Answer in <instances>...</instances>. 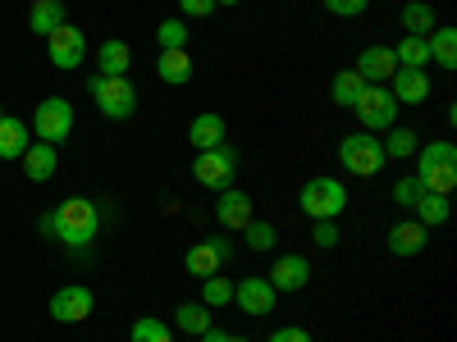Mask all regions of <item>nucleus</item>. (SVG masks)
<instances>
[{
	"instance_id": "f257e3e1",
	"label": "nucleus",
	"mask_w": 457,
	"mask_h": 342,
	"mask_svg": "<svg viewBox=\"0 0 457 342\" xmlns=\"http://www.w3.org/2000/svg\"><path fill=\"white\" fill-rule=\"evenodd\" d=\"M42 233L60 238L64 247H92L101 233V210L87 197H69L42 219Z\"/></svg>"
},
{
	"instance_id": "f03ea898",
	"label": "nucleus",
	"mask_w": 457,
	"mask_h": 342,
	"mask_svg": "<svg viewBox=\"0 0 457 342\" xmlns=\"http://www.w3.org/2000/svg\"><path fill=\"white\" fill-rule=\"evenodd\" d=\"M416 183L426 192H453L457 187V146L448 137L430 142V146H416Z\"/></svg>"
},
{
	"instance_id": "7ed1b4c3",
	"label": "nucleus",
	"mask_w": 457,
	"mask_h": 342,
	"mask_svg": "<svg viewBox=\"0 0 457 342\" xmlns=\"http://www.w3.org/2000/svg\"><path fill=\"white\" fill-rule=\"evenodd\" d=\"M87 92H92L96 110L105 114V119H114V124H124V119L137 114V87L129 78H105V73H92Z\"/></svg>"
},
{
	"instance_id": "20e7f679",
	"label": "nucleus",
	"mask_w": 457,
	"mask_h": 342,
	"mask_svg": "<svg viewBox=\"0 0 457 342\" xmlns=\"http://www.w3.org/2000/svg\"><path fill=\"white\" fill-rule=\"evenodd\" d=\"M297 206H302V215H312V219H338L343 210H348V187H343L338 178L320 174L312 183H302Z\"/></svg>"
},
{
	"instance_id": "39448f33",
	"label": "nucleus",
	"mask_w": 457,
	"mask_h": 342,
	"mask_svg": "<svg viewBox=\"0 0 457 342\" xmlns=\"http://www.w3.org/2000/svg\"><path fill=\"white\" fill-rule=\"evenodd\" d=\"M385 146H379L375 133H353V137H343L338 142V165L357 174V178H375L379 169H385Z\"/></svg>"
},
{
	"instance_id": "423d86ee",
	"label": "nucleus",
	"mask_w": 457,
	"mask_h": 342,
	"mask_svg": "<svg viewBox=\"0 0 457 342\" xmlns=\"http://www.w3.org/2000/svg\"><path fill=\"white\" fill-rule=\"evenodd\" d=\"M193 178L211 192H224V187H234L238 178V151L234 146H211V151H197V165H193Z\"/></svg>"
},
{
	"instance_id": "0eeeda50",
	"label": "nucleus",
	"mask_w": 457,
	"mask_h": 342,
	"mask_svg": "<svg viewBox=\"0 0 457 342\" xmlns=\"http://www.w3.org/2000/svg\"><path fill=\"white\" fill-rule=\"evenodd\" d=\"M353 110H357V119H361L366 133H389L398 124V101H394L389 87H379V83H366Z\"/></svg>"
},
{
	"instance_id": "6e6552de",
	"label": "nucleus",
	"mask_w": 457,
	"mask_h": 342,
	"mask_svg": "<svg viewBox=\"0 0 457 342\" xmlns=\"http://www.w3.org/2000/svg\"><path fill=\"white\" fill-rule=\"evenodd\" d=\"M32 133L42 137V142H51V146H60V142L73 133V105H69L64 96L37 101V110H32Z\"/></svg>"
},
{
	"instance_id": "1a4fd4ad",
	"label": "nucleus",
	"mask_w": 457,
	"mask_h": 342,
	"mask_svg": "<svg viewBox=\"0 0 457 342\" xmlns=\"http://www.w3.org/2000/svg\"><path fill=\"white\" fill-rule=\"evenodd\" d=\"M228 260H234V242H228L224 233H215V238H206V242H197V247H187L183 270L193 274V279H211V274L224 270Z\"/></svg>"
},
{
	"instance_id": "9d476101",
	"label": "nucleus",
	"mask_w": 457,
	"mask_h": 342,
	"mask_svg": "<svg viewBox=\"0 0 457 342\" xmlns=\"http://www.w3.org/2000/svg\"><path fill=\"white\" fill-rule=\"evenodd\" d=\"M46 55H51V64L55 69H79L83 60H87V37H83V28H73V23H60L51 37H46Z\"/></svg>"
},
{
	"instance_id": "9b49d317",
	"label": "nucleus",
	"mask_w": 457,
	"mask_h": 342,
	"mask_svg": "<svg viewBox=\"0 0 457 342\" xmlns=\"http://www.w3.org/2000/svg\"><path fill=\"white\" fill-rule=\"evenodd\" d=\"M92 306H96L92 288H83V283H64V288L51 297V320H60V324H83V320L92 315Z\"/></svg>"
},
{
	"instance_id": "f8f14e48",
	"label": "nucleus",
	"mask_w": 457,
	"mask_h": 342,
	"mask_svg": "<svg viewBox=\"0 0 457 342\" xmlns=\"http://www.w3.org/2000/svg\"><path fill=\"white\" fill-rule=\"evenodd\" d=\"M275 301H279V292L270 288V279H261V274H247V279L234 283V306L247 311V315H270Z\"/></svg>"
},
{
	"instance_id": "ddd939ff",
	"label": "nucleus",
	"mask_w": 457,
	"mask_h": 342,
	"mask_svg": "<svg viewBox=\"0 0 457 342\" xmlns=\"http://www.w3.org/2000/svg\"><path fill=\"white\" fill-rule=\"evenodd\" d=\"M265 279H270L275 292H302V288L312 283V260L307 256H279Z\"/></svg>"
},
{
	"instance_id": "4468645a",
	"label": "nucleus",
	"mask_w": 457,
	"mask_h": 342,
	"mask_svg": "<svg viewBox=\"0 0 457 342\" xmlns=\"http://www.w3.org/2000/svg\"><path fill=\"white\" fill-rule=\"evenodd\" d=\"M389 92H394V101L398 105H421V101H430V73L426 69H394V78L385 83Z\"/></svg>"
},
{
	"instance_id": "2eb2a0df",
	"label": "nucleus",
	"mask_w": 457,
	"mask_h": 342,
	"mask_svg": "<svg viewBox=\"0 0 457 342\" xmlns=\"http://www.w3.org/2000/svg\"><path fill=\"white\" fill-rule=\"evenodd\" d=\"M426 242H430V228H426V224H416V219H398V224L389 228V251L403 256V260L421 256Z\"/></svg>"
},
{
	"instance_id": "dca6fc26",
	"label": "nucleus",
	"mask_w": 457,
	"mask_h": 342,
	"mask_svg": "<svg viewBox=\"0 0 457 342\" xmlns=\"http://www.w3.org/2000/svg\"><path fill=\"white\" fill-rule=\"evenodd\" d=\"M394 69H398L394 46H366V51L357 55V73H361V83H379V87H385V83L394 78Z\"/></svg>"
},
{
	"instance_id": "f3484780",
	"label": "nucleus",
	"mask_w": 457,
	"mask_h": 342,
	"mask_svg": "<svg viewBox=\"0 0 457 342\" xmlns=\"http://www.w3.org/2000/svg\"><path fill=\"white\" fill-rule=\"evenodd\" d=\"M215 219L224 224V228H243L252 224V197L247 192H238V187H224L220 192V201H215Z\"/></svg>"
},
{
	"instance_id": "a211bd4d",
	"label": "nucleus",
	"mask_w": 457,
	"mask_h": 342,
	"mask_svg": "<svg viewBox=\"0 0 457 342\" xmlns=\"http://www.w3.org/2000/svg\"><path fill=\"white\" fill-rule=\"evenodd\" d=\"M224 114H215V110H202L193 124H187V142H193L197 151H211V146H224Z\"/></svg>"
},
{
	"instance_id": "6ab92c4d",
	"label": "nucleus",
	"mask_w": 457,
	"mask_h": 342,
	"mask_svg": "<svg viewBox=\"0 0 457 342\" xmlns=\"http://www.w3.org/2000/svg\"><path fill=\"white\" fill-rule=\"evenodd\" d=\"M96 73H105V78H129V64H133V51L129 42H120V37H110V42H101L96 51Z\"/></svg>"
},
{
	"instance_id": "aec40b11",
	"label": "nucleus",
	"mask_w": 457,
	"mask_h": 342,
	"mask_svg": "<svg viewBox=\"0 0 457 342\" xmlns=\"http://www.w3.org/2000/svg\"><path fill=\"white\" fill-rule=\"evenodd\" d=\"M398 23H403V37H430L439 28V19H435V10L426 5V0H407Z\"/></svg>"
},
{
	"instance_id": "412c9836",
	"label": "nucleus",
	"mask_w": 457,
	"mask_h": 342,
	"mask_svg": "<svg viewBox=\"0 0 457 342\" xmlns=\"http://www.w3.org/2000/svg\"><path fill=\"white\" fill-rule=\"evenodd\" d=\"M19 160H23V169H28L32 183H46L55 174V146L51 142H28V151H23Z\"/></svg>"
},
{
	"instance_id": "4be33fe9",
	"label": "nucleus",
	"mask_w": 457,
	"mask_h": 342,
	"mask_svg": "<svg viewBox=\"0 0 457 342\" xmlns=\"http://www.w3.org/2000/svg\"><path fill=\"white\" fill-rule=\"evenodd\" d=\"M156 78L170 83V87H183L187 78H193V55H187V51H161V60H156Z\"/></svg>"
},
{
	"instance_id": "5701e85b",
	"label": "nucleus",
	"mask_w": 457,
	"mask_h": 342,
	"mask_svg": "<svg viewBox=\"0 0 457 342\" xmlns=\"http://www.w3.org/2000/svg\"><path fill=\"white\" fill-rule=\"evenodd\" d=\"M411 210H416V224H426V228H444L453 219V206H448L444 192H421Z\"/></svg>"
},
{
	"instance_id": "b1692460",
	"label": "nucleus",
	"mask_w": 457,
	"mask_h": 342,
	"mask_svg": "<svg viewBox=\"0 0 457 342\" xmlns=\"http://www.w3.org/2000/svg\"><path fill=\"white\" fill-rule=\"evenodd\" d=\"M60 23H69L60 0H32V10H28V28H32L37 37H51Z\"/></svg>"
},
{
	"instance_id": "393cba45",
	"label": "nucleus",
	"mask_w": 457,
	"mask_h": 342,
	"mask_svg": "<svg viewBox=\"0 0 457 342\" xmlns=\"http://www.w3.org/2000/svg\"><path fill=\"white\" fill-rule=\"evenodd\" d=\"M28 151V124L23 119H0V160H19Z\"/></svg>"
},
{
	"instance_id": "a878e982",
	"label": "nucleus",
	"mask_w": 457,
	"mask_h": 342,
	"mask_svg": "<svg viewBox=\"0 0 457 342\" xmlns=\"http://www.w3.org/2000/svg\"><path fill=\"white\" fill-rule=\"evenodd\" d=\"M174 329L202 338V333L211 329V306H202V301H183V306L174 311Z\"/></svg>"
},
{
	"instance_id": "bb28decb",
	"label": "nucleus",
	"mask_w": 457,
	"mask_h": 342,
	"mask_svg": "<svg viewBox=\"0 0 457 342\" xmlns=\"http://www.w3.org/2000/svg\"><path fill=\"white\" fill-rule=\"evenodd\" d=\"M426 42H430V64L457 69V32H453V28H435Z\"/></svg>"
},
{
	"instance_id": "cd10ccee",
	"label": "nucleus",
	"mask_w": 457,
	"mask_h": 342,
	"mask_svg": "<svg viewBox=\"0 0 457 342\" xmlns=\"http://www.w3.org/2000/svg\"><path fill=\"white\" fill-rule=\"evenodd\" d=\"M361 73L357 69H343V73H334V83H329V96H334V105H343V110H353L357 105V96H361Z\"/></svg>"
},
{
	"instance_id": "c85d7f7f",
	"label": "nucleus",
	"mask_w": 457,
	"mask_h": 342,
	"mask_svg": "<svg viewBox=\"0 0 457 342\" xmlns=\"http://www.w3.org/2000/svg\"><path fill=\"white\" fill-rule=\"evenodd\" d=\"M394 60L403 69H426L430 64V42H426V37H403V42L394 46Z\"/></svg>"
},
{
	"instance_id": "c756f323",
	"label": "nucleus",
	"mask_w": 457,
	"mask_h": 342,
	"mask_svg": "<svg viewBox=\"0 0 457 342\" xmlns=\"http://www.w3.org/2000/svg\"><path fill=\"white\" fill-rule=\"evenodd\" d=\"M129 338H133V342H174L170 324H165V320H156V315H142V320H133Z\"/></svg>"
},
{
	"instance_id": "7c9ffc66",
	"label": "nucleus",
	"mask_w": 457,
	"mask_h": 342,
	"mask_svg": "<svg viewBox=\"0 0 457 342\" xmlns=\"http://www.w3.org/2000/svg\"><path fill=\"white\" fill-rule=\"evenodd\" d=\"M228 301H234V283H228L224 274H211V279H202V306L220 311V306H228Z\"/></svg>"
},
{
	"instance_id": "2f4dec72",
	"label": "nucleus",
	"mask_w": 457,
	"mask_h": 342,
	"mask_svg": "<svg viewBox=\"0 0 457 342\" xmlns=\"http://www.w3.org/2000/svg\"><path fill=\"white\" fill-rule=\"evenodd\" d=\"M379 146H385V156L407 160V156H416V146H421V142H416V133H411V128L394 124V128H389V142H379Z\"/></svg>"
},
{
	"instance_id": "473e14b6",
	"label": "nucleus",
	"mask_w": 457,
	"mask_h": 342,
	"mask_svg": "<svg viewBox=\"0 0 457 342\" xmlns=\"http://www.w3.org/2000/svg\"><path fill=\"white\" fill-rule=\"evenodd\" d=\"M156 42H161V51H187V23L183 19H165L156 28Z\"/></svg>"
},
{
	"instance_id": "72a5a7b5",
	"label": "nucleus",
	"mask_w": 457,
	"mask_h": 342,
	"mask_svg": "<svg viewBox=\"0 0 457 342\" xmlns=\"http://www.w3.org/2000/svg\"><path fill=\"white\" fill-rule=\"evenodd\" d=\"M243 238H247V251H270V247H275V224L252 219V224L243 228Z\"/></svg>"
},
{
	"instance_id": "f704fd0d",
	"label": "nucleus",
	"mask_w": 457,
	"mask_h": 342,
	"mask_svg": "<svg viewBox=\"0 0 457 342\" xmlns=\"http://www.w3.org/2000/svg\"><path fill=\"white\" fill-rule=\"evenodd\" d=\"M421 192H426V187L416 183V174H411V178H398V183H394V206L411 210V206H416V197H421Z\"/></svg>"
},
{
	"instance_id": "c9c22d12",
	"label": "nucleus",
	"mask_w": 457,
	"mask_h": 342,
	"mask_svg": "<svg viewBox=\"0 0 457 342\" xmlns=\"http://www.w3.org/2000/svg\"><path fill=\"white\" fill-rule=\"evenodd\" d=\"M320 5H325L329 14H338V19H357V14H366L370 0H320Z\"/></svg>"
},
{
	"instance_id": "e433bc0d",
	"label": "nucleus",
	"mask_w": 457,
	"mask_h": 342,
	"mask_svg": "<svg viewBox=\"0 0 457 342\" xmlns=\"http://www.w3.org/2000/svg\"><path fill=\"white\" fill-rule=\"evenodd\" d=\"M316 228H312V242L325 251V247H338V228H334V219H312Z\"/></svg>"
},
{
	"instance_id": "4c0bfd02",
	"label": "nucleus",
	"mask_w": 457,
	"mask_h": 342,
	"mask_svg": "<svg viewBox=\"0 0 457 342\" xmlns=\"http://www.w3.org/2000/svg\"><path fill=\"white\" fill-rule=\"evenodd\" d=\"M179 10H183L187 19H206V14L215 10V0H179Z\"/></svg>"
},
{
	"instance_id": "58836bf2",
	"label": "nucleus",
	"mask_w": 457,
	"mask_h": 342,
	"mask_svg": "<svg viewBox=\"0 0 457 342\" xmlns=\"http://www.w3.org/2000/svg\"><path fill=\"white\" fill-rule=\"evenodd\" d=\"M270 342H312V333L307 329H275Z\"/></svg>"
},
{
	"instance_id": "ea45409f",
	"label": "nucleus",
	"mask_w": 457,
	"mask_h": 342,
	"mask_svg": "<svg viewBox=\"0 0 457 342\" xmlns=\"http://www.w3.org/2000/svg\"><path fill=\"white\" fill-rule=\"evenodd\" d=\"M202 342H228V333H224V329H215V324H211V329H206V333H202Z\"/></svg>"
},
{
	"instance_id": "a19ab883",
	"label": "nucleus",
	"mask_w": 457,
	"mask_h": 342,
	"mask_svg": "<svg viewBox=\"0 0 457 342\" xmlns=\"http://www.w3.org/2000/svg\"><path fill=\"white\" fill-rule=\"evenodd\" d=\"M215 5H243V0H215Z\"/></svg>"
},
{
	"instance_id": "79ce46f5",
	"label": "nucleus",
	"mask_w": 457,
	"mask_h": 342,
	"mask_svg": "<svg viewBox=\"0 0 457 342\" xmlns=\"http://www.w3.org/2000/svg\"><path fill=\"white\" fill-rule=\"evenodd\" d=\"M228 342H252V338H228Z\"/></svg>"
},
{
	"instance_id": "37998d69",
	"label": "nucleus",
	"mask_w": 457,
	"mask_h": 342,
	"mask_svg": "<svg viewBox=\"0 0 457 342\" xmlns=\"http://www.w3.org/2000/svg\"><path fill=\"white\" fill-rule=\"evenodd\" d=\"M0 119H5V105H0Z\"/></svg>"
}]
</instances>
